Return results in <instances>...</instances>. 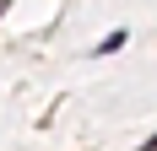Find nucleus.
<instances>
[{"mask_svg": "<svg viewBox=\"0 0 157 151\" xmlns=\"http://www.w3.org/2000/svg\"><path fill=\"white\" fill-rule=\"evenodd\" d=\"M141 151H157V135H152V140H146V146H141Z\"/></svg>", "mask_w": 157, "mask_h": 151, "instance_id": "nucleus-2", "label": "nucleus"}, {"mask_svg": "<svg viewBox=\"0 0 157 151\" xmlns=\"http://www.w3.org/2000/svg\"><path fill=\"white\" fill-rule=\"evenodd\" d=\"M119 49H125V27H119V32H109V38L98 43V54H119Z\"/></svg>", "mask_w": 157, "mask_h": 151, "instance_id": "nucleus-1", "label": "nucleus"}, {"mask_svg": "<svg viewBox=\"0 0 157 151\" xmlns=\"http://www.w3.org/2000/svg\"><path fill=\"white\" fill-rule=\"evenodd\" d=\"M0 11H6V0H0Z\"/></svg>", "mask_w": 157, "mask_h": 151, "instance_id": "nucleus-3", "label": "nucleus"}]
</instances>
